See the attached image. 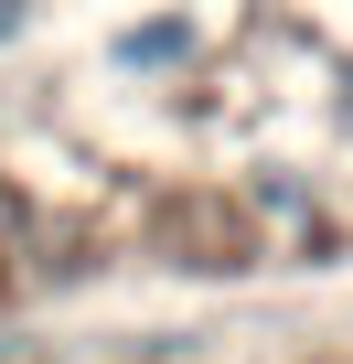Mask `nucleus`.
<instances>
[{
	"mask_svg": "<svg viewBox=\"0 0 353 364\" xmlns=\"http://www.w3.org/2000/svg\"><path fill=\"white\" fill-rule=\"evenodd\" d=\"M33 11H43V0H0V54H11V43L33 33Z\"/></svg>",
	"mask_w": 353,
	"mask_h": 364,
	"instance_id": "obj_2",
	"label": "nucleus"
},
{
	"mask_svg": "<svg viewBox=\"0 0 353 364\" xmlns=\"http://www.w3.org/2000/svg\"><path fill=\"white\" fill-rule=\"evenodd\" d=\"M193 54H204V22H193V11H150V22H129V33L107 43L118 75H171V65H193Z\"/></svg>",
	"mask_w": 353,
	"mask_h": 364,
	"instance_id": "obj_1",
	"label": "nucleus"
}]
</instances>
